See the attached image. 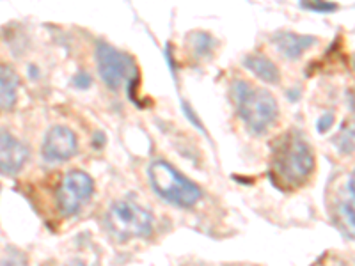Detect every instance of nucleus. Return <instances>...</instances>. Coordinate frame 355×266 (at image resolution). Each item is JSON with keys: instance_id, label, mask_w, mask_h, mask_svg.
<instances>
[{"instance_id": "20e7f679", "label": "nucleus", "mask_w": 355, "mask_h": 266, "mask_svg": "<svg viewBox=\"0 0 355 266\" xmlns=\"http://www.w3.org/2000/svg\"><path fill=\"white\" fill-rule=\"evenodd\" d=\"M105 226L117 242L146 238L153 231V215L137 202L123 199L110 204L105 213Z\"/></svg>"}, {"instance_id": "423d86ee", "label": "nucleus", "mask_w": 355, "mask_h": 266, "mask_svg": "<svg viewBox=\"0 0 355 266\" xmlns=\"http://www.w3.org/2000/svg\"><path fill=\"white\" fill-rule=\"evenodd\" d=\"M93 192V177L84 170H69L55 190L57 210L62 217H73L91 199Z\"/></svg>"}, {"instance_id": "f8f14e48", "label": "nucleus", "mask_w": 355, "mask_h": 266, "mask_svg": "<svg viewBox=\"0 0 355 266\" xmlns=\"http://www.w3.org/2000/svg\"><path fill=\"white\" fill-rule=\"evenodd\" d=\"M336 210H338L339 220L345 222V227L352 236V233H354V177L352 176L347 179L343 194L339 195Z\"/></svg>"}, {"instance_id": "6e6552de", "label": "nucleus", "mask_w": 355, "mask_h": 266, "mask_svg": "<svg viewBox=\"0 0 355 266\" xmlns=\"http://www.w3.org/2000/svg\"><path fill=\"white\" fill-rule=\"evenodd\" d=\"M28 160V148L6 130H0V174L15 176Z\"/></svg>"}, {"instance_id": "7ed1b4c3", "label": "nucleus", "mask_w": 355, "mask_h": 266, "mask_svg": "<svg viewBox=\"0 0 355 266\" xmlns=\"http://www.w3.org/2000/svg\"><path fill=\"white\" fill-rule=\"evenodd\" d=\"M148 177L158 197L182 210H189L202 197V190L166 160H155L148 169Z\"/></svg>"}, {"instance_id": "9b49d317", "label": "nucleus", "mask_w": 355, "mask_h": 266, "mask_svg": "<svg viewBox=\"0 0 355 266\" xmlns=\"http://www.w3.org/2000/svg\"><path fill=\"white\" fill-rule=\"evenodd\" d=\"M243 66L249 69L254 77H258L259 80H263L265 84H277L279 78H281V73H279L277 66L265 55H259V53H252V55L245 57Z\"/></svg>"}, {"instance_id": "f3484780", "label": "nucleus", "mask_w": 355, "mask_h": 266, "mask_svg": "<svg viewBox=\"0 0 355 266\" xmlns=\"http://www.w3.org/2000/svg\"><path fill=\"white\" fill-rule=\"evenodd\" d=\"M68 266H85V265H84V263H82V261H78V259H75V261L69 263Z\"/></svg>"}, {"instance_id": "ddd939ff", "label": "nucleus", "mask_w": 355, "mask_h": 266, "mask_svg": "<svg viewBox=\"0 0 355 266\" xmlns=\"http://www.w3.org/2000/svg\"><path fill=\"white\" fill-rule=\"evenodd\" d=\"M334 142L338 144V148L341 153L350 154L352 151H354V128L350 126V128H348V132H347V128L341 130V132L338 133V137L334 139Z\"/></svg>"}, {"instance_id": "39448f33", "label": "nucleus", "mask_w": 355, "mask_h": 266, "mask_svg": "<svg viewBox=\"0 0 355 266\" xmlns=\"http://www.w3.org/2000/svg\"><path fill=\"white\" fill-rule=\"evenodd\" d=\"M98 71L101 80L110 89L128 85V93L133 91V82L137 80V68L128 53H123L107 43H100L96 48Z\"/></svg>"}, {"instance_id": "dca6fc26", "label": "nucleus", "mask_w": 355, "mask_h": 266, "mask_svg": "<svg viewBox=\"0 0 355 266\" xmlns=\"http://www.w3.org/2000/svg\"><path fill=\"white\" fill-rule=\"evenodd\" d=\"M91 77H89L87 73H78L77 77H75V85H77L78 89H87L89 85H91Z\"/></svg>"}, {"instance_id": "0eeeda50", "label": "nucleus", "mask_w": 355, "mask_h": 266, "mask_svg": "<svg viewBox=\"0 0 355 266\" xmlns=\"http://www.w3.org/2000/svg\"><path fill=\"white\" fill-rule=\"evenodd\" d=\"M78 151L77 137L66 126H53L44 135L41 154L46 161H66L75 157Z\"/></svg>"}, {"instance_id": "1a4fd4ad", "label": "nucleus", "mask_w": 355, "mask_h": 266, "mask_svg": "<svg viewBox=\"0 0 355 266\" xmlns=\"http://www.w3.org/2000/svg\"><path fill=\"white\" fill-rule=\"evenodd\" d=\"M277 50L288 59H299L306 50H309L316 43V37L300 36L295 33H277L272 37Z\"/></svg>"}, {"instance_id": "f257e3e1", "label": "nucleus", "mask_w": 355, "mask_h": 266, "mask_svg": "<svg viewBox=\"0 0 355 266\" xmlns=\"http://www.w3.org/2000/svg\"><path fill=\"white\" fill-rule=\"evenodd\" d=\"M315 170V153L300 132H286L272 148L268 176L283 192L302 188Z\"/></svg>"}, {"instance_id": "f03ea898", "label": "nucleus", "mask_w": 355, "mask_h": 266, "mask_svg": "<svg viewBox=\"0 0 355 266\" xmlns=\"http://www.w3.org/2000/svg\"><path fill=\"white\" fill-rule=\"evenodd\" d=\"M234 107L252 133H265L275 123L279 107L275 98L265 89L254 87L249 82L239 80L233 85Z\"/></svg>"}, {"instance_id": "9d476101", "label": "nucleus", "mask_w": 355, "mask_h": 266, "mask_svg": "<svg viewBox=\"0 0 355 266\" xmlns=\"http://www.w3.org/2000/svg\"><path fill=\"white\" fill-rule=\"evenodd\" d=\"M20 78L9 66L0 64V112L11 110L17 105Z\"/></svg>"}, {"instance_id": "2eb2a0df", "label": "nucleus", "mask_w": 355, "mask_h": 266, "mask_svg": "<svg viewBox=\"0 0 355 266\" xmlns=\"http://www.w3.org/2000/svg\"><path fill=\"white\" fill-rule=\"evenodd\" d=\"M334 125V114H325V116L320 117L318 125H316V128H318L320 133H325L331 130V126Z\"/></svg>"}, {"instance_id": "4468645a", "label": "nucleus", "mask_w": 355, "mask_h": 266, "mask_svg": "<svg viewBox=\"0 0 355 266\" xmlns=\"http://www.w3.org/2000/svg\"><path fill=\"white\" fill-rule=\"evenodd\" d=\"M300 6L315 12H332L338 9V4L329 0H300Z\"/></svg>"}]
</instances>
